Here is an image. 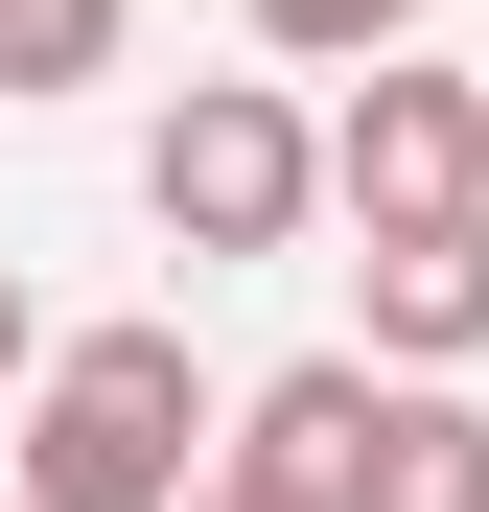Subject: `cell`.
<instances>
[{
	"instance_id": "cell-4",
	"label": "cell",
	"mask_w": 489,
	"mask_h": 512,
	"mask_svg": "<svg viewBox=\"0 0 489 512\" xmlns=\"http://www.w3.org/2000/svg\"><path fill=\"white\" fill-rule=\"evenodd\" d=\"M210 466H233V489H280V512H350V466H373V373H350V350H303V373H257Z\"/></svg>"
},
{
	"instance_id": "cell-8",
	"label": "cell",
	"mask_w": 489,
	"mask_h": 512,
	"mask_svg": "<svg viewBox=\"0 0 489 512\" xmlns=\"http://www.w3.org/2000/svg\"><path fill=\"white\" fill-rule=\"evenodd\" d=\"M140 0H0V94H70V70H117Z\"/></svg>"
},
{
	"instance_id": "cell-7",
	"label": "cell",
	"mask_w": 489,
	"mask_h": 512,
	"mask_svg": "<svg viewBox=\"0 0 489 512\" xmlns=\"http://www.w3.org/2000/svg\"><path fill=\"white\" fill-rule=\"evenodd\" d=\"M420 24H443V0H257V47H280V70H396Z\"/></svg>"
},
{
	"instance_id": "cell-9",
	"label": "cell",
	"mask_w": 489,
	"mask_h": 512,
	"mask_svg": "<svg viewBox=\"0 0 489 512\" xmlns=\"http://www.w3.org/2000/svg\"><path fill=\"white\" fill-rule=\"evenodd\" d=\"M0 373H47V303H24V256H0Z\"/></svg>"
},
{
	"instance_id": "cell-6",
	"label": "cell",
	"mask_w": 489,
	"mask_h": 512,
	"mask_svg": "<svg viewBox=\"0 0 489 512\" xmlns=\"http://www.w3.org/2000/svg\"><path fill=\"white\" fill-rule=\"evenodd\" d=\"M350 512H489V396H396V373H373V466H350Z\"/></svg>"
},
{
	"instance_id": "cell-10",
	"label": "cell",
	"mask_w": 489,
	"mask_h": 512,
	"mask_svg": "<svg viewBox=\"0 0 489 512\" xmlns=\"http://www.w3.org/2000/svg\"><path fill=\"white\" fill-rule=\"evenodd\" d=\"M187 512H280V489H233V466H210V489H187Z\"/></svg>"
},
{
	"instance_id": "cell-2",
	"label": "cell",
	"mask_w": 489,
	"mask_h": 512,
	"mask_svg": "<svg viewBox=\"0 0 489 512\" xmlns=\"http://www.w3.org/2000/svg\"><path fill=\"white\" fill-rule=\"evenodd\" d=\"M326 210H350V233H466V210H489V94L420 70V47L350 70V117H326Z\"/></svg>"
},
{
	"instance_id": "cell-1",
	"label": "cell",
	"mask_w": 489,
	"mask_h": 512,
	"mask_svg": "<svg viewBox=\"0 0 489 512\" xmlns=\"http://www.w3.org/2000/svg\"><path fill=\"white\" fill-rule=\"evenodd\" d=\"M210 489V373L187 326H70L24 373V512H187Z\"/></svg>"
},
{
	"instance_id": "cell-3",
	"label": "cell",
	"mask_w": 489,
	"mask_h": 512,
	"mask_svg": "<svg viewBox=\"0 0 489 512\" xmlns=\"http://www.w3.org/2000/svg\"><path fill=\"white\" fill-rule=\"evenodd\" d=\"M140 187H163V233H187V256H280V233L326 210V140H303L280 94H233V70H210V94L163 117V163H140Z\"/></svg>"
},
{
	"instance_id": "cell-5",
	"label": "cell",
	"mask_w": 489,
	"mask_h": 512,
	"mask_svg": "<svg viewBox=\"0 0 489 512\" xmlns=\"http://www.w3.org/2000/svg\"><path fill=\"white\" fill-rule=\"evenodd\" d=\"M350 280H373V350H420V373L489 350V210H466V233H373Z\"/></svg>"
}]
</instances>
